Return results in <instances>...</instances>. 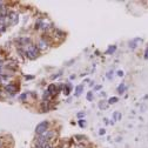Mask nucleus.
Instances as JSON below:
<instances>
[{
	"instance_id": "20",
	"label": "nucleus",
	"mask_w": 148,
	"mask_h": 148,
	"mask_svg": "<svg viewBox=\"0 0 148 148\" xmlns=\"http://www.w3.org/2000/svg\"><path fill=\"white\" fill-rule=\"evenodd\" d=\"M99 133H100V135H103V134L106 133V131H105V129H100V132H99Z\"/></svg>"
},
{
	"instance_id": "15",
	"label": "nucleus",
	"mask_w": 148,
	"mask_h": 148,
	"mask_svg": "<svg viewBox=\"0 0 148 148\" xmlns=\"http://www.w3.org/2000/svg\"><path fill=\"white\" fill-rule=\"evenodd\" d=\"M99 107H100V108H103V109H105V108L107 107V105H106V103H103V102L101 101V102L99 103Z\"/></svg>"
},
{
	"instance_id": "21",
	"label": "nucleus",
	"mask_w": 148,
	"mask_h": 148,
	"mask_svg": "<svg viewBox=\"0 0 148 148\" xmlns=\"http://www.w3.org/2000/svg\"><path fill=\"white\" fill-rule=\"evenodd\" d=\"M78 116L81 118V116H85V113H78Z\"/></svg>"
},
{
	"instance_id": "13",
	"label": "nucleus",
	"mask_w": 148,
	"mask_h": 148,
	"mask_svg": "<svg viewBox=\"0 0 148 148\" xmlns=\"http://www.w3.org/2000/svg\"><path fill=\"white\" fill-rule=\"evenodd\" d=\"M114 119H115V120H120V119H121V113L115 112V113H114Z\"/></svg>"
},
{
	"instance_id": "12",
	"label": "nucleus",
	"mask_w": 148,
	"mask_h": 148,
	"mask_svg": "<svg viewBox=\"0 0 148 148\" xmlns=\"http://www.w3.org/2000/svg\"><path fill=\"white\" fill-rule=\"evenodd\" d=\"M92 99H93V93H92V92H88L87 93V100L92 101Z\"/></svg>"
},
{
	"instance_id": "24",
	"label": "nucleus",
	"mask_w": 148,
	"mask_h": 148,
	"mask_svg": "<svg viewBox=\"0 0 148 148\" xmlns=\"http://www.w3.org/2000/svg\"><path fill=\"white\" fill-rule=\"evenodd\" d=\"M34 148H41V147H40V146H39V145H36V146H35V147H34Z\"/></svg>"
},
{
	"instance_id": "19",
	"label": "nucleus",
	"mask_w": 148,
	"mask_h": 148,
	"mask_svg": "<svg viewBox=\"0 0 148 148\" xmlns=\"http://www.w3.org/2000/svg\"><path fill=\"white\" fill-rule=\"evenodd\" d=\"M145 59L146 60H148V48L146 49V52H145Z\"/></svg>"
},
{
	"instance_id": "6",
	"label": "nucleus",
	"mask_w": 148,
	"mask_h": 148,
	"mask_svg": "<svg viewBox=\"0 0 148 148\" xmlns=\"http://www.w3.org/2000/svg\"><path fill=\"white\" fill-rule=\"evenodd\" d=\"M5 89L8 92V93H11V94H13V93H15V92H16V87L13 86V85H8V86H6Z\"/></svg>"
},
{
	"instance_id": "10",
	"label": "nucleus",
	"mask_w": 148,
	"mask_h": 148,
	"mask_svg": "<svg viewBox=\"0 0 148 148\" xmlns=\"http://www.w3.org/2000/svg\"><path fill=\"white\" fill-rule=\"evenodd\" d=\"M47 47V44L46 42H44V41H40L39 42V46H38V48H40V49H44V48H46Z\"/></svg>"
},
{
	"instance_id": "5",
	"label": "nucleus",
	"mask_w": 148,
	"mask_h": 148,
	"mask_svg": "<svg viewBox=\"0 0 148 148\" xmlns=\"http://www.w3.org/2000/svg\"><path fill=\"white\" fill-rule=\"evenodd\" d=\"M126 89H127L126 84H125V82H121L120 86L118 87V93H119V94H123L125 92H126Z\"/></svg>"
},
{
	"instance_id": "4",
	"label": "nucleus",
	"mask_w": 148,
	"mask_h": 148,
	"mask_svg": "<svg viewBox=\"0 0 148 148\" xmlns=\"http://www.w3.org/2000/svg\"><path fill=\"white\" fill-rule=\"evenodd\" d=\"M141 41H142V39L135 38V39H133L132 41H129V45H128V46H129V48H132V49H134V48H135V47L138 46L136 44H139V42H141Z\"/></svg>"
},
{
	"instance_id": "14",
	"label": "nucleus",
	"mask_w": 148,
	"mask_h": 148,
	"mask_svg": "<svg viewBox=\"0 0 148 148\" xmlns=\"http://www.w3.org/2000/svg\"><path fill=\"white\" fill-rule=\"evenodd\" d=\"M107 78H108V79H112V78H113V71H109V72L107 73Z\"/></svg>"
},
{
	"instance_id": "11",
	"label": "nucleus",
	"mask_w": 148,
	"mask_h": 148,
	"mask_svg": "<svg viewBox=\"0 0 148 148\" xmlns=\"http://www.w3.org/2000/svg\"><path fill=\"white\" fill-rule=\"evenodd\" d=\"M118 100H119V99H118L116 97H113V98H110V99L108 100V103H115Z\"/></svg>"
},
{
	"instance_id": "3",
	"label": "nucleus",
	"mask_w": 148,
	"mask_h": 148,
	"mask_svg": "<svg viewBox=\"0 0 148 148\" xmlns=\"http://www.w3.org/2000/svg\"><path fill=\"white\" fill-rule=\"evenodd\" d=\"M7 19H10V24L14 25V24L18 23V14L15 12H11L8 14V16H7Z\"/></svg>"
},
{
	"instance_id": "16",
	"label": "nucleus",
	"mask_w": 148,
	"mask_h": 148,
	"mask_svg": "<svg viewBox=\"0 0 148 148\" xmlns=\"http://www.w3.org/2000/svg\"><path fill=\"white\" fill-rule=\"evenodd\" d=\"M116 75L118 77H123V71H118L116 72Z\"/></svg>"
},
{
	"instance_id": "18",
	"label": "nucleus",
	"mask_w": 148,
	"mask_h": 148,
	"mask_svg": "<svg viewBox=\"0 0 148 148\" xmlns=\"http://www.w3.org/2000/svg\"><path fill=\"white\" fill-rule=\"evenodd\" d=\"M79 125H80V126H81V127H84V126H85V125H86V122H85V121H84V120H80V121H79Z\"/></svg>"
},
{
	"instance_id": "7",
	"label": "nucleus",
	"mask_w": 148,
	"mask_h": 148,
	"mask_svg": "<svg viewBox=\"0 0 148 148\" xmlns=\"http://www.w3.org/2000/svg\"><path fill=\"white\" fill-rule=\"evenodd\" d=\"M47 90H48L49 94H53V93H55V90H57V87H55V86L52 84V85L48 86V89H47Z\"/></svg>"
},
{
	"instance_id": "1",
	"label": "nucleus",
	"mask_w": 148,
	"mask_h": 148,
	"mask_svg": "<svg viewBox=\"0 0 148 148\" xmlns=\"http://www.w3.org/2000/svg\"><path fill=\"white\" fill-rule=\"evenodd\" d=\"M38 52H39L38 46L32 45V44H29V45H28V47H27V55H28V58L34 59V58L36 57V55H38Z\"/></svg>"
},
{
	"instance_id": "23",
	"label": "nucleus",
	"mask_w": 148,
	"mask_h": 148,
	"mask_svg": "<svg viewBox=\"0 0 148 148\" xmlns=\"http://www.w3.org/2000/svg\"><path fill=\"white\" fill-rule=\"evenodd\" d=\"M25 98H26V94H23V95H21V97H20V99H21V100H24V99H25Z\"/></svg>"
},
{
	"instance_id": "2",
	"label": "nucleus",
	"mask_w": 148,
	"mask_h": 148,
	"mask_svg": "<svg viewBox=\"0 0 148 148\" xmlns=\"http://www.w3.org/2000/svg\"><path fill=\"white\" fill-rule=\"evenodd\" d=\"M47 128H48V122H47V121L40 122L38 126L35 127V133L38 134V135H42V134H45V133H46Z\"/></svg>"
},
{
	"instance_id": "17",
	"label": "nucleus",
	"mask_w": 148,
	"mask_h": 148,
	"mask_svg": "<svg viewBox=\"0 0 148 148\" xmlns=\"http://www.w3.org/2000/svg\"><path fill=\"white\" fill-rule=\"evenodd\" d=\"M41 148H52V146L51 145H48V143H46V145H44V146H40Z\"/></svg>"
},
{
	"instance_id": "9",
	"label": "nucleus",
	"mask_w": 148,
	"mask_h": 148,
	"mask_svg": "<svg viewBox=\"0 0 148 148\" xmlns=\"http://www.w3.org/2000/svg\"><path fill=\"white\" fill-rule=\"evenodd\" d=\"M115 49H116V46H112V47H109V48L106 51V54H112V53H114V52H115Z\"/></svg>"
},
{
	"instance_id": "22",
	"label": "nucleus",
	"mask_w": 148,
	"mask_h": 148,
	"mask_svg": "<svg viewBox=\"0 0 148 148\" xmlns=\"http://www.w3.org/2000/svg\"><path fill=\"white\" fill-rule=\"evenodd\" d=\"M94 89H95V90H99V89H101V86H95Z\"/></svg>"
},
{
	"instance_id": "8",
	"label": "nucleus",
	"mask_w": 148,
	"mask_h": 148,
	"mask_svg": "<svg viewBox=\"0 0 148 148\" xmlns=\"http://www.w3.org/2000/svg\"><path fill=\"white\" fill-rule=\"evenodd\" d=\"M82 90H84V86H82V85L77 86V88H75V95H80Z\"/></svg>"
}]
</instances>
